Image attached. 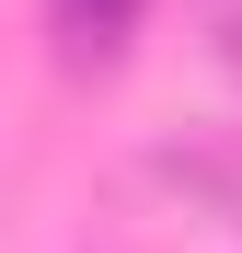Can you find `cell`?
I'll return each mask as SVG.
<instances>
[{
	"mask_svg": "<svg viewBox=\"0 0 242 253\" xmlns=\"http://www.w3.org/2000/svg\"><path fill=\"white\" fill-rule=\"evenodd\" d=\"M150 12V0H58V35H69V46L81 58H115V46H127V23Z\"/></svg>",
	"mask_w": 242,
	"mask_h": 253,
	"instance_id": "cell-1",
	"label": "cell"
},
{
	"mask_svg": "<svg viewBox=\"0 0 242 253\" xmlns=\"http://www.w3.org/2000/svg\"><path fill=\"white\" fill-rule=\"evenodd\" d=\"M208 23H219V35H208V46H219V69L242 81V0H208Z\"/></svg>",
	"mask_w": 242,
	"mask_h": 253,
	"instance_id": "cell-2",
	"label": "cell"
}]
</instances>
